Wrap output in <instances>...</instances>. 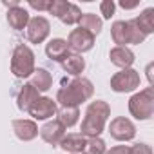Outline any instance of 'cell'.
I'll return each instance as SVG.
<instances>
[{"label":"cell","mask_w":154,"mask_h":154,"mask_svg":"<svg viewBox=\"0 0 154 154\" xmlns=\"http://www.w3.org/2000/svg\"><path fill=\"white\" fill-rule=\"evenodd\" d=\"M94 94V85L91 80L78 76V78L71 80L67 85L60 87L56 93V105L60 107H80L84 102L91 100Z\"/></svg>","instance_id":"1"},{"label":"cell","mask_w":154,"mask_h":154,"mask_svg":"<svg viewBox=\"0 0 154 154\" xmlns=\"http://www.w3.org/2000/svg\"><path fill=\"white\" fill-rule=\"evenodd\" d=\"M111 116V107L103 100H94L87 105L85 116L80 125V134L84 138H100V134L105 131L107 120Z\"/></svg>","instance_id":"2"},{"label":"cell","mask_w":154,"mask_h":154,"mask_svg":"<svg viewBox=\"0 0 154 154\" xmlns=\"http://www.w3.org/2000/svg\"><path fill=\"white\" fill-rule=\"evenodd\" d=\"M35 53L31 51L29 45L18 44L13 49L11 54V72L17 78H31V74L35 72Z\"/></svg>","instance_id":"3"},{"label":"cell","mask_w":154,"mask_h":154,"mask_svg":"<svg viewBox=\"0 0 154 154\" xmlns=\"http://www.w3.org/2000/svg\"><path fill=\"white\" fill-rule=\"evenodd\" d=\"M129 112L140 122L150 120L154 116V89L145 87L140 93H134L129 100Z\"/></svg>","instance_id":"4"},{"label":"cell","mask_w":154,"mask_h":154,"mask_svg":"<svg viewBox=\"0 0 154 154\" xmlns=\"http://www.w3.org/2000/svg\"><path fill=\"white\" fill-rule=\"evenodd\" d=\"M140 84H141L140 72L132 67L114 72L111 78V89L114 93H132L140 87Z\"/></svg>","instance_id":"5"},{"label":"cell","mask_w":154,"mask_h":154,"mask_svg":"<svg viewBox=\"0 0 154 154\" xmlns=\"http://www.w3.org/2000/svg\"><path fill=\"white\" fill-rule=\"evenodd\" d=\"M51 33V24L45 17L36 15L29 18V24L26 27V36L31 44H44Z\"/></svg>","instance_id":"6"},{"label":"cell","mask_w":154,"mask_h":154,"mask_svg":"<svg viewBox=\"0 0 154 154\" xmlns=\"http://www.w3.org/2000/svg\"><path fill=\"white\" fill-rule=\"evenodd\" d=\"M67 45H69V51L74 54L87 53L94 47V35H91L89 31H85L82 27H76L69 33Z\"/></svg>","instance_id":"7"},{"label":"cell","mask_w":154,"mask_h":154,"mask_svg":"<svg viewBox=\"0 0 154 154\" xmlns=\"http://www.w3.org/2000/svg\"><path fill=\"white\" fill-rule=\"evenodd\" d=\"M109 134L116 141H131L136 136V125L125 116H116L109 123Z\"/></svg>","instance_id":"8"},{"label":"cell","mask_w":154,"mask_h":154,"mask_svg":"<svg viewBox=\"0 0 154 154\" xmlns=\"http://www.w3.org/2000/svg\"><path fill=\"white\" fill-rule=\"evenodd\" d=\"M56 109H58V105H56V102H54L53 98H49V96H40V98L29 107L27 112L31 114L33 122H42V120L53 118V116L56 114Z\"/></svg>","instance_id":"9"},{"label":"cell","mask_w":154,"mask_h":154,"mask_svg":"<svg viewBox=\"0 0 154 154\" xmlns=\"http://www.w3.org/2000/svg\"><path fill=\"white\" fill-rule=\"evenodd\" d=\"M65 127L58 122V120H49V122H45L40 129H38V134H40V138L45 141V143H49V145H53V147H58L60 145V141L63 140V136H65Z\"/></svg>","instance_id":"10"},{"label":"cell","mask_w":154,"mask_h":154,"mask_svg":"<svg viewBox=\"0 0 154 154\" xmlns=\"http://www.w3.org/2000/svg\"><path fill=\"white\" fill-rule=\"evenodd\" d=\"M11 127H13V132L15 136L20 140V141H33L36 136H38V125L36 122L33 120H13L11 122Z\"/></svg>","instance_id":"11"},{"label":"cell","mask_w":154,"mask_h":154,"mask_svg":"<svg viewBox=\"0 0 154 154\" xmlns=\"http://www.w3.org/2000/svg\"><path fill=\"white\" fill-rule=\"evenodd\" d=\"M45 54H47L49 60L62 63L71 54L69 45H67V40H63V38H53V40H49V44L45 45Z\"/></svg>","instance_id":"12"},{"label":"cell","mask_w":154,"mask_h":154,"mask_svg":"<svg viewBox=\"0 0 154 154\" xmlns=\"http://www.w3.org/2000/svg\"><path fill=\"white\" fill-rule=\"evenodd\" d=\"M8 24H9V27L13 29V31H22V29H26L27 27V24H29V11L26 9V8H22V6H17V8H11V9H8Z\"/></svg>","instance_id":"13"},{"label":"cell","mask_w":154,"mask_h":154,"mask_svg":"<svg viewBox=\"0 0 154 154\" xmlns=\"http://www.w3.org/2000/svg\"><path fill=\"white\" fill-rule=\"evenodd\" d=\"M109 58H111V63L120 67V69H129L132 67L136 56L134 53L129 49V47H112L109 51Z\"/></svg>","instance_id":"14"},{"label":"cell","mask_w":154,"mask_h":154,"mask_svg":"<svg viewBox=\"0 0 154 154\" xmlns=\"http://www.w3.org/2000/svg\"><path fill=\"white\" fill-rule=\"evenodd\" d=\"M111 38L116 44V47H127L131 44V29L127 20H116L111 26Z\"/></svg>","instance_id":"15"},{"label":"cell","mask_w":154,"mask_h":154,"mask_svg":"<svg viewBox=\"0 0 154 154\" xmlns=\"http://www.w3.org/2000/svg\"><path fill=\"white\" fill-rule=\"evenodd\" d=\"M40 98V93L31 85V84H24V87L18 91L17 94V107L22 111V112H27L29 107Z\"/></svg>","instance_id":"16"},{"label":"cell","mask_w":154,"mask_h":154,"mask_svg":"<svg viewBox=\"0 0 154 154\" xmlns=\"http://www.w3.org/2000/svg\"><path fill=\"white\" fill-rule=\"evenodd\" d=\"M60 65H62V69L67 74L74 76V78H78V76L85 71V60H84V56L82 54H74V53H71Z\"/></svg>","instance_id":"17"},{"label":"cell","mask_w":154,"mask_h":154,"mask_svg":"<svg viewBox=\"0 0 154 154\" xmlns=\"http://www.w3.org/2000/svg\"><path fill=\"white\" fill-rule=\"evenodd\" d=\"M38 93H45L51 89L53 85V76L47 69H35V72L31 74V82H29Z\"/></svg>","instance_id":"18"},{"label":"cell","mask_w":154,"mask_h":154,"mask_svg":"<svg viewBox=\"0 0 154 154\" xmlns=\"http://www.w3.org/2000/svg\"><path fill=\"white\" fill-rule=\"evenodd\" d=\"M84 143H85V138L80 132H71V134H65L63 136V140L60 141L58 147H62L69 154H78V152H82Z\"/></svg>","instance_id":"19"},{"label":"cell","mask_w":154,"mask_h":154,"mask_svg":"<svg viewBox=\"0 0 154 154\" xmlns=\"http://www.w3.org/2000/svg\"><path fill=\"white\" fill-rule=\"evenodd\" d=\"M56 120L65 127H74L80 120V107H58L56 109Z\"/></svg>","instance_id":"20"},{"label":"cell","mask_w":154,"mask_h":154,"mask_svg":"<svg viewBox=\"0 0 154 154\" xmlns=\"http://www.w3.org/2000/svg\"><path fill=\"white\" fill-rule=\"evenodd\" d=\"M132 20H134V24L138 26V29H140L145 36H149V35L154 33V9H152V8L143 9V11L140 13V17H136V18H132Z\"/></svg>","instance_id":"21"},{"label":"cell","mask_w":154,"mask_h":154,"mask_svg":"<svg viewBox=\"0 0 154 154\" xmlns=\"http://www.w3.org/2000/svg\"><path fill=\"white\" fill-rule=\"evenodd\" d=\"M78 26L96 36V35H100L102 29H103V20H102L98 15H94V13H82V18H80V22H78Z\"/></svg>","instance_id":"22"},{"label":"cell","mask_w":154,"mask_h":154,"mask_svg":"<svg viewBox=\"0 0 154 154\" xmlns=\"http://www.w3.org/2000/svg\"><path fill=\"white\" fill-rule=\"evenodd\" d=\"M107 145L102 138H85L82 154H105Z\"/></svg>","instance_id":"23"},{"label":"cell","mask_w":154,"mask_h":154,"mask_svg":"<svg viewBox=\"0 0 154 154\" xmlns=\"http://www.w3.org/2000/svg\"><path fill=\"white\" fill-rule=\"evenodd\" d=\"M80 18H82V11H80V8L76 6V4H72V2H69V8H67L65 13L62 15L60 22L65 24V26H74V24H78V22H80Z\"/></svg>","instance_id":"24"},{"label":"cell","mask_w":154,"mask_h":154,"mask_svg":"<svg viewBox=\"0 0 154 154\" xmlns=\"http://www.w3.org/2000/svg\"><path fill=\"white\" fill-rule=\"evenodd\" d=\"M67 8H69V2H67V0H51V8H49L47 13H51L53 17H56V18L60 20Z\"/></svg>","instance_id":"25"},{"label":"cell","mask_w":154,"mask_h":154,"mask_svg":"<svg viewBox=\"0 0 154 154\" xmlns=\"http://www.w3.org/2000/svg\"><path fill=\"white\" fill-rule=\"evenodd\" d=\"M127 22H129V29H131V44H132V45H140V44H143L147 36L138 29V26L134 24V20H127Z\"/></svg>","instance_id":"26"},{"label":"cell","mask_w":154,"mask_h":154,"mask_svg":"<svg viewBox=\"0 0 154 154\" xmlns=\"http://www.w3.org/2000/svg\"><path fill=\"white\" fill-rule=\"evenodd\" d=\"M114 11H116V4L112 0H103V2H100V13L105 20H111L114 17Z\"/></svg>","instance_id":"27"},{"label":"cell","mask_w":154,"mask_h":154,"mask_svg":"<svg viewBox=\"0 0 154 154\" xmlns=\"http://www.w3.org/2000/svg\"><path fill=\"white\" fill-rule=\"evenodd\" d=\"M27 6L33 8V9H36V11H49L51 0H38V2H36V0H29Z\"/></svg>","instance_id":"28"},{"label":"cell","mask_w":154,"mask_h":154,"mask_svg":"<svg viewBox=\"0 0 154 154\" xmlns=\"http://www.w3.org/2000/svg\"><path fill=\"white\" fill-rule=\"evenodd\" d=\"M129 154H152V149L147 143H136V145L131 147Z\"/></svg>","instance_id":"29"},{"label":"cell","mask_w":154,"mask_h":154,"mask_svg":"<svg viewBox=\"0 0 154 154\" xmlns=\"http://www.w3.org/2000/svg\"><path fill=\"white\" fill-rule=\"evenodd\" d=\"M131 147L129 145H114L109 150H105V154H129Z\"/></svg>","instance_id":"30"},{"label":"cell","mask_w":154,"mask_h":154,"mask_svg":"<svg viewBox=\"0 0 154 154\" xmlns=\"http://www.w3.org/2000/svg\"><path fill=\"white\" fill-rule=\"evenodd\" d=\"M8 9H11V8H17V6H20V2H18V0H11V2H2Z\"/></svg>","instance_id":"31"},{"label":"cell","mask_w":154,"mask_h":154,"mask_svg":"<svg viewBox=\"0 0 154 154\" xmlns=\"http://www.w3.org/2000/svg\"><path fill=\"white\" fill-rule=\"evenodd\" d=\"M147 78H149V84H150V87H152V63L147 65Z\"/></svg>","instance_id":"32"},{"label":"cell","mask_w":154,"mask_h":154,"mask_svg":"<svg viewBox=\"0 0 154 154\" xmlns=\"http://www.w3.org/2000/svg\"><path fill=\"white\" fill-rule=\"evenodd\" d=\"M120 6H122L123 9H132V8H136V6H138V2H132V4H127V2H120Z\"/></svg>","instance_id":"33"}]
</instances>
